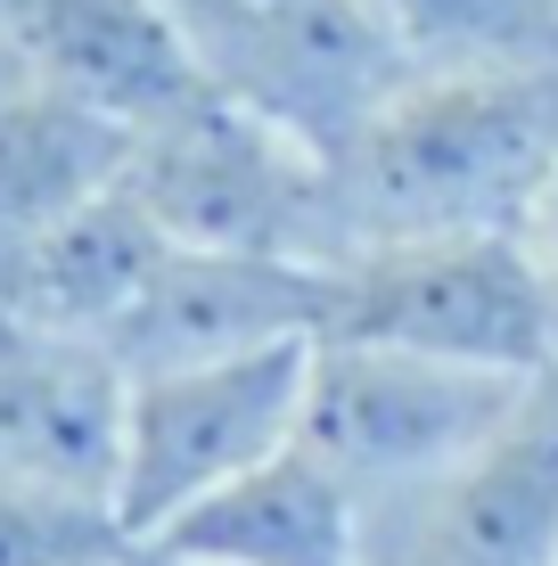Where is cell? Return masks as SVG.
I'll return each instance as SVG.
<instances>
[{"instance_id":"6da1fadb","label":"cell","mask_w":558,"mask_h":566,"mask_svg":"<svg viewBox=\"0 0 558 566\" xmlns=\"http://www.w3.org/2000/svg\"><path fill=\"white\" fill-rule=\"evenodd\" d=\"M558 172V74H411L337 156L345 255L526 230Z\"/></svg>"},{"instance_id":"7a4b0ae2","label":"cell","mask_w":558,"mask_h":566,"mask_svg":"<svg viewBox=\"0 0 558 566\" xmlns=\"http://www.w3.org/2000/svg\"><path fill=\"white\" fill-rule=\"evenodd\" d=\"M124 189L172 247L214 255H272V263H345V206L337 165L280 132L272 115L230 99L222 83L189 91L157 124L131 132Z\"/></svg>"},{"instance_id":"3957f363","label":"cell","mask_w":558,"mask_h":566,"mask_svg":"<svg viewBox=\"0 0 558 566\" xmlns=\"http://www.w3.org/2000/svg\"><path fill=\"white\" fill-rule=\"evenodd\" d=\"M320 337L402 345V354L550 378L558 369V304L526 230H460V239H387L329 271Z\"/></svg>"},{"instance_id":"277c9868","label":"cell","mask_w":558,"mask_h":566,"mask_svg":"<svg viewBox=\"0 0 558 566\" xmlns=\"http://www.w3.org/2000/svg\"><path fill=\"white\" fill-rule=\"evenodd\" d=\"M304 369H313V337L230 361L124 369L131 386H124V460H115L124 542L165 534L206 493L280 460L304 436Z\"/></svg>"},{"instance_id":"5b68a950","label":"cell","mask_w":558,"mask_h":566,"mask_svg":"<svg viewBox=\"0 0 558 566\" xmlns=\"http://www.w3.org/2000/svg\"><path fill=\"white\" fill-rule=\"evenodd\" d=\"M534 378L502 369L402 354V345H361V337H313L304 369V452L329 460L361 501H402L419 484L452 476L476 443L526 402Z\"/></svg>"},{"instance_id":"8992f818","label":"cell","mask_w":558,"mask_h":566,"mask_svg":"<svg viewBox=\"0 0 558 566\" xmlns=\"http://www.w3.org/2000/svg\"><path fill=\"white\" fill-rule=\"evenodd\" d=\"M189 42L206 57V83L272 115L329 165L411 83V57L378 0H222L189 9Z\"/></svg>"},{"instance_id":"52a82bcc","label":"cell","mask_w":558,"mask_h":566,"mask_svg":"<svg viewBox=\"0 0 558 566\" xmlns=\"http://www.w3.org/2000/svg\"><path fill=\"white\" fill-rule=\"evenodd\" d=\"M370 566H558V369L452 476L378 501Z\"/></svg>"},{"instance_id":"ba28073f","label":"cell","mask_w":558,"mask_h":566,"mask_svg":"<svg viewBox=\"0 0 558 566\" xmlns=\"http://www.w3.org/2000/svg\"><path fill=\"white\" fill-rule=\"evenodd\" d=\"M320 321H329V271L165 247V263L148 271V287L115 321L107 354L124 369H181V361H230V354L320 337Z\"/></svg>"},{"instance_id":"9c48e42d","label":"cell","mask_w":558,"mask_h":566,"mask_svg":"<svg viewBox=\"0 0 558 566\" xmlns=\"http://www.w3.org/2000/svg\"><path fill=\"white\" fill-rule=\"evenodd\" d=\"M124 361L91 337H50L9 312L0 337V476L115 510L124 460Z\"/></svg>"},{"instance_id":"30bf717a","label":"cell","mask_w":558,"mask_h":566,"mask_svg":"<svg viewBox=\"0 0 558 566\" xmlns=\"http://www.w3.org/2000/svg\"><path fill=\"white\" fill-rule=\"evenodd\" d=\"M0 33L25 50V66L50 91L99 107L124 132L206 91V57L172 0H17Z\"/></svg>"},{"instance_id":"8fae6325","label":"cell","mask_w":558,"mask_h":566,"mask_svg":"<svg viewBox=\"0 0 558 566\" xmlns=\"http://www.w3.org/2000/svg\"><path fill=\"white\" fill-rule=\"evenodd\" d=\"M148 542L198 566H370V501L329 460L287 443Z\"/></svg>"},{"instance_id":"7c38bea8","label":"cell","mask_w":558,"mask_h":566,"mask_svg":"<svg viewBox=\"0 0 558 566\" xmlns=\"http://www.w3.org/2000/svg\"><path fill=\"white\" fill-rule=\"evenodd\" d=\"M165 230L131 206V189L115 181L91 206L57 213L50 230H33L25 247L0 255V312H17L25 328L50 337H91L107 345L131 296L148 287V271L165 263Z\"/></svg>"},{"instance_id":"4fadbf2b","label":"cell","mask_w":558,"mask_h":566,"mask_svg":"<svg viewBox=\"0 0 558 566\" xmlns=\"http://www.w3.org/2000/svg\"><path fill=\"white\" fill-rule=\"evenodd\" d=\"M131 132L107 124L99 107L66 99V91L33 83L25 99L0 107V255L50 230L57 213L91 206L99 189L124 181Z\"/></svg>"},{"instance_id":"5bb4252c","label":"cell","mask_w":558,"mask_h":566,"mask_svg":"<svg viewBox=\"0 0 558 566\" xmlns=\"http://www.w3.org/2000/svg\"><path fill=\"white\" fill-rule=\"evenodd\" d=\"M411 74H558V0H378Z\"/></svg>"},{"instance_id":"9a60e30c","label":"cell","mask_w":558,"mask_h":566,"mask_svg":"<svg viewBox=\"0 0 558 566\" xmlns=\"http://www.w3.org/2000/svg\"><path fill=\"white\" fill-rule=\"evenodd\" d=\"M115 558H124L115 510L0 476V566H115Z\"/></svg>"},{"instance_id":"2e32d148","label":"cell","mask_w":558,"mask_h":566,"mask_svg":"<svg viewBox=\"0 0 558 566\" xmlns=\"http://www.w3.org/2000/svg\"><path fill=\"white\" fill-rule=\"evenodd\" d=\"M526 247H534V263H543V280H550V304H558V172H550V189H543V198H534Z\"/></svg>"},{"instance_id":"e0dca14e","label":"cell","mask_w":558,"mask_h":566,"mask_svg":"<svg viewBox=\"0 0 558 566\" xmlns=\"http://www.w3.org/2000/svg\"><path fill=\"white\" fill-rule=\"evenodd\" d=\"M33 83H42V74H33V66H25V50H17L9 33H0V107H9V99H25Z\"/></svg>"},{"instance_id":"ac0fdd59","label":"cell","mask_w":558,"mask_h":566,"mask_svg":"<svg viewBox=\"0 0 558 566\" xmlns=\"http://www.w3.org/2000/svg\"><path fill=\"white\" fill-rule=\"evenodd\" d=\"M115 566H198V558H172V551H157V542H124Z\"/></svg>"}]
</instances>
